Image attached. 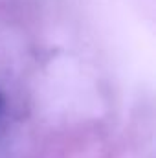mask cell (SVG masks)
Returning a JSON list of instances; mask_svg holds the SVG:
<instances>
[{"label":"cell","instance_id":"1","mask_svg":"<svg viewBox=\"0 0 156 158\" xmlns=\"http://www.w3.org/2000/svg\"><path fill=\"white\" fill-rule=\"evenodd\" d=\"M4 109H6V99H4V94L0 92V114L4 112Z\"/></svg>","mask_w":156,"mask_h":158}]
</instances>
